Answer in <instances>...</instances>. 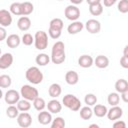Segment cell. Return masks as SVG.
I'll list each match as a JSON object with an SVG mask.
<instances>
[{"label": "cell", "mask_w": 128, "mask_h": 128, "mask_svg": "<svg viewBox=\"0 0 128 128\" xmlns=\"http://www.w3.org/2000/svg\"><path fill=\"white\" fill-rule=\"evenodd\" d=\"M66 59L65 45L62 41H57L51 50V61L54 64H62Z\"/></svg>", "instance_id": "cell-1"}, {"label": "cell", "mask_w": 128, "mask_h": 128, "mask_svg": "<svg viewBox=\"0 0 128 128\" xmlns=\"http://www.w3.org/2000/svg\"><path fill=\"white\" fill-rule=\"evenodd\" d=\"M25 77H26V80L29 81L30 83L34 84V85H37V84H40L42 81H43V73L40 71V69L36 66H32V67H29L27 70H26V73H25Z\"/></svg>", "instance_id": "cell-2"}, {"label": "cell", "mask_w": 128, "mask_h": 128, "mask_svg": "<svg viewBox=\"0 0 128 128\" xmlns=\"http://www.w3.org/2000/svg\"><path fill=\"white\" fill-rule=\"evenodd\" d=\"M62 102H63L65 107H67L68 109H70L72 111H78L81 108V101L73 94L65 95L63 97Z\"/></svg>", "instance_id": "cell-3"}, {"label": "cell", "mask_w": 128, "mask_h": 128, "mask_svg": "<svg viewBox=\"0 0 128 128\" xmlns=\"http://www.w3.org/2000/svg\"><path fill=\"white\" fill-rule=\"evenodd\" d=\"M34 45L38 50H44L48 46V35L45 31H37L34 35Z\"/></svg>", "instance_id": "cell-4"}, {"label": "cell", "mask_w": 128, "mask_h": 128, "mask_svg": "<svg viewBox=\"0 0 128 128\" xmlns=\"http://www.w3.org/2000/svg\"><path fill=\"white\" fill-rule=\"evenodd\" d=\"M20 94L24 99H27L29 101H34L37 97H39L38 90L32 85H23L21 87Z\"/></svg>", "instance_id": "cell-5"}, {"label": "cell", "mask_w": 128, "mask_h": 128, "mask_svg": "<svg viewBox=\"0 0 128 128\" xmlns=\"http://www.w3.org/2000/svg\"><path fill=\"white\" fill-rule=\"evenodd\" d=\"M65 17L70 21H76L80 17V10L76 5H69L64 11Z\"/></svg>", "instance_id": "cell-6"}, {"label": "cell", "mask_w": 128, "mask_h": 128, "mask_svg": "<svg viewBox=\"0 0 128 128\" xmlns=\"http://www.w3.org/2000/svg\"><path fill=\"white\" fill-rule=\"evenodd\" d=\"M20 96H21V94L18 91L14 90V89H10L5 93L4 100H5V102L7 104L13 105V104H17L18 103V101L20 100Z\"/></svg>", "instance_id": "cell-7"}, {"label": "cell", "mask_w": 128, "mask_h": 128, "mask_svg": "<svg viewBox=\"0 0 128 128\" xmlns=\"http://www.w3.org/2000/svg\"><path fill=\"white\" fill-rule=\"evenodd\" d=\"M17 123L20 127L27 128L32 124V117L27 112H21L17 117Z\"/></svg>", "instance_id": "cell-8"}, {"label": "cell", "mask_w": 128, "mask_h": 128, "mask_svg": "<svg viewBox=\"0 0 128 128\" xmlns=\"http://www.w3.org/2000/svg\"><path fill=\"white\" fill-rule=\"evenodd\" d=\"M86 30L91 34H97L101 30V24L96 19H89L85 23Z\"/></svg>", "instance_id": "cell-9"}, {"label": "cell", "mask_w": 128, "mask_h": 128, "mask_svg": "<svg viewBox=\"0 0 128 128\" xmlns=\"http://www.w3.org/2000/svg\"><path fill=\"white\" fill-rule=\"evenodd\" d=\"M12 23L11 12L5 9L0 10V25L2 27H9Z\"/></svg>", "instance_id": "cell-10"}, {"label": "cell", "mask_w": 128, "mask_h": 128, "mask_svg": "<svg viewBox=\"0 0 128 128\" xmlns=\"http://www.w3.org/2000/svg\"><path fill=\"white\" fill-rule=\"evenodd\" d=\"M123 115V110L121 107H119L118 105L116 106H112L111 109L108 110L107 112V117L109 120H117V119H120Z\"/></svg>", "instance_id": "cell-11"}, {"label": "cell", "mask_w": 128, "mask_h": 128, "mask_svg": "<svg viewBox=\"0 0 128 128\" xmlns=\"http://www.w3.org/2000/svg\"><path fill=\"white\" fill-rule=\"evenodd\" d=\"M13 63V55L11 53H4L0 57V69H7Z\"/></svg>", "instance_id": "cell-12"}, {"label": "cell", "mask_w": 128, "mask_h": 128, "mask_svg": "<svg viewBox=\"0 0 128 128\" xmlns=\"http://www.w3.org/2000/svg\"><path fill=\"white\" fill-rule=\"evenodd\" d=\"M37 119H38V122L42 125H48L52 122V115H51V112L49 111H40L38 116H37Z\"/></svg>", "instance_id": "cell-13"}, {"label": "cell", "mask_w": 128, "mask_h": 128, "mask_svg": "<svg viewBox=\"0 0 128 128\" xmlns=\"http://www.w3.org/2000/svg\"><path fill=\"white\" fill-rule=\"evenodd\" d=\"M21 42H22V40H21V38L19 37V35H17V34H11V35H9V36L7 37V39H6V44H7V46H8L9 48H12V49L18 47Z\"/></svg>", "instance_id": "cell-14"}, {"label": "cell", "mask_w": 128, "mask_h": 128, "mask_svg": "<svg viewBox=\"0 0 128 128\" xmlns=\"http://www.w3.org/2000/svg\"><path fill=\"white\" fill-rule=\"evenodd\" d=\"M78 64L79 66H81L82 68H89L94 64V59L90 56V55H82L79 57L78 59Z\"/></svg>", "instance_id": "cell-15"}, {"label": "cell", "mask_w": 128, "mask_h": 128, "mask_svg": "<svg viewBox=\"0 0 128 128\" xmlns=\"http://www.w3.org/2000/svg\"><path fill=\"white\" fill-rule=\"evenodd\" d=\"M17 26L21 31H27L31 27V20L27 16H22L17 21Z\"/></svg>", "instance_id": "cell-16"}, {"label": "cell", "mask_w": 128, "mask_h": 128, "mask_svg": "<svg viewBox=\"0 0 128 128\" xmlns=\"http://www.w3.org/2000/svg\"><path fill=\"white\" fill-rule=\"evenodd\" d=\"M83 28H84V24L76 20V21H73L71 24H69V26L67 27V31L69 34H77L81 32Z\"/></svg>", "instance_id": "cell-17"}, {"label": "cell", "mask_w": 128, "mask_h": 128, "mask_svg": "<svg viewBox=\"0 0 128 128\" xmlns=\"http://www.w3.org/2000/svg\"><path fill=\"white\" fill-rule=\"evenodd\" d=\"M47 109L48 111H50L51 113H54V114H57L59 113L61 110H62V104L56 100V99H53V100H50L47 104Z\"/></svg>", "instance_id": "cell-18"}, {"label": "cell", "mask_w": 128, "mask_h": 128, "mask_svg": "<svg viewBox=\"0 0 128 128\" xmlns=\"http://www.w3.org/2000/svg\"><path fill=\"white\" fill-rule=\"evenodd\" d=\"M65 81L67 84L69 85H75L78 83L79 81V75L77 72L71 70V71H68L66 74H65Z\"/></svg>", "instance_id": "cell-19"}, {"label": "cell", "mask_w": 128, "mask_h": 128, "mask_svg": "<svg viewBox=\"0 0 128 128\" xmlns=\"http://www.w3.org/2000/svg\"><path fill=\"white\" fill-rule=\"evenodd\" d=\"M62 93V88L58 83H53L48 88V94L52 98H57Z\"/></svg>", "instance_id": "cell-20"}, {"label": "cell", "mask_w": 128, "mask_h": 128, "mask_svg": "<svg viewBox=\"0 0 128 128\" xmlns=\"http://www.w3.org/2000/svg\"><path fill=\"white\" fill-rule=\"evenodd\" d=\"M94 64L96 65V67L100 68V69H104L106 67H108L109 65V59L107 56L104 55H98L95 60H94Z\"/></svg>", "instance_id": "cell-21"}, {"label": "cell", "mask_w": 128, "mask_h": 128, "mask_svg": "<svg viewBox=\"0 0 128 128\" xmlns=\"http://www.w3.org/2000/svg\"><path fill=\"white\" fill-rule=\"evenodd\" d=\"M107 112H108V109H107L106 106H104V105H102V104H95V105H94L93 113H94L97 117H99V118L104 117V116L107 115Z\"/></svg>", "instance_id": "cell-22"}, {"label": "cell", "mask_w": 128, "mask_h": 128, "mask_svg": "<svg viewBox=\"0 0 128 128\" xmlns=\"http://www.w3.org/2000/svg\"><path fill=\"white\" fill-rule=\"evenodd\" d=\"M50 60H51V58L45 53H40L35 58V61L39 66H46L47 64H49Z\"/></svg>", "instance_id": "cell-23"}, {"label": "cell", "mask_w": 128, "mask_h": 128, "mask_svg": "<svg viewBox=\"0 0 128 128\" xmlns=\"http://www.w3.org/2000/svg\"><path fill=\"white\" fill-rule=\"evenodd\" d=\"M128 89V82L125 79H118L115 82V90L118 93H123Z\"/></svg>", "instance_id": "cell-24"}, {"label": "cell", "mask_w": 128, "mask_h": 128, "mask_svg": "<svg viewBox=\"0 0 128 128\" xmlns=\"http://www.w3.org/2000/svg\"><path fill=\"white\" fill-rule=\"evenodd\" d=\"M94 113H93V110L87 105V106H85V107H82L81 109H80V117L83 119V120H89L91 117H92V115H93Z\"/></svg>", "instance_id": "cell-25"}, {"label": "cell", "mask_w": 128, "mask_h": 128, "mask_svg": "<svg viewBox=\"0 0 128 128\" xmlns=\"http://www.w3.org/2000/svg\"><path fill=\"white\" fill-rule=\"evenodd\" d=\"M89 12L93 16H99L103 13V5L101 3L95 5H89Z\"/></svg>", "instance_id": "cell-26"}, {"label": "cell", "mask_w": 128, "mask_h": 128, "mask_svg": "<svg viewBox=\"0 0 128 128\" xmlns=\"http://www.w3.org/2000/svg\"><path fill=\"white\" fill-rule=\"evenodd\" d=\"M120 101V96L118 94V92H112L108 95L107 97V102L108 104H110L111 106H116L119 104Z\"/></svg>", "instance_id": "cell-27"}, {"label": "cell", "mask_w": 128, "mask_h": 128, "mask_svg": "<svg viewBox=\"0 0 128 128\" xmlns=\"http://www.w3.org/2000/svg\"><path fill=\"white\" fill-rule=\"evenodd\" d=\"M17 107H18V109H19L21 112H27V111L30 110V108H31V103H30L29 100L23 98V100H19V101H18Z\"/></svg>", "instance_id": "cell-28"}, {"label": "cell", "mask_w": 128, "mask_h": 128, "mask_svg": "<svg viewBox=\"0 0 128 128\" xmlns=\"http://www.w3.org/2000/svg\"><path fill=\"white\" fill-rule=\"evenodd\" d=\"M19 111H20V110L18 109V107H17V106H14V104H13V105L8 106V108L6 109V115H7L9 118H11V119L17 118L18 115H19Z\"/></svg>", "instance_id": "cell-29"}, {"label": "cell", "mask_w": 128, "mask_h": 128, "mask_svg": "<svg viewBox=\"0 0 128 128\" xmlns=\"http://www.w3.org/2000/svg\"><path fill=\"white\" fill-rule=\"evenodd\" d=\"M34 10V6L31 2H23L22 3V16H27L30 15Z\"/></svg>", "instance_id": "cell-30"}, {"label": "cell", "mask_w": 128, "mask_h": 128, "mask_svg": "<svg viewBox=\"0 0 128 128\" xmlns=\"http://www.w3.org/2000/svg\"><path fill=\"white\" fill-rule=\"evenodd\" d=\"M63 26H64V23L60 18H54L49 23V28L56 29V30H61L62 31Z\"/></svg>", "instance_id": "cell-31"}, {"label": "cell", "mask_w": 128, "mask_h": 128, "mask_svg": "<svg viewBox=\"0 0 128 128\" xmlns=\"http://www.w3.org/2000/svg\"><path fill=\"white\" fill-rule=\"evenodd\" d=\"M12 84V79L9 75L3 74L0 76V87L1 88H8Z\"/></svg>", "instance_id": "cell-32"}, {"label": "cell", "mask_w": 128, "mask_h": 128, "mask_svg": "<svg viewBox=\"0 0 128 128\" xmlns=\"http://www.w3.org/2000/svg\"><path fill=\"white\" fill-rule=\"evenodd\" d=\"M10 12L14 15H22V3L14 2L10 5Z\"/></svg>", "instance_id": "cell-33"}, {"label": "cell", "mask_w": 128, "mask_h": 128, "mask_svg": "<svg viewBox=\"0 0 128 128\" xmlns=\"http://www.w3.org/2000/svg\"><path fill=\"white\" fill-rule=\"evenodd\" d=\"M33 106L37 111H42L44 110V108L47 106L45 103V100L41 97H37L34 101H33Z\"/></svg>", "instance_id": "cell-34"}, {"label": "cell", "mask_w": 128, "mask_h": 128, "mask_svg": "<svg viewBox=\"0 0 128 128\" xmlns=\"http://www.w3.org/2000/svg\"><path fill=\"white\" fill-rule=\"evenodd\" d=\"M84 101H85V104H87L88 106H94L97 103V97L93 93H89L85 95Z\"/></svg>", "instance_id": "cell-35"}, {"label": "cell", "mask_w": 128, "mask_h": 128, "mask_svg": "<svg viewBox=\"0 0 128 128\" xmlns=\"http://www.w3.org/2000/svg\"><path fill=\"white\" fill-rule=\"evenodd\" d=\"M65 125H66L65 120L62 117H56L51 122V127L52 128H64Z\"/></svg>", "instance_id": "cell-36"}, {"label": "cell", "mask_w": 128, "mask_h": 128, "mask_svg": "<svg viewBox=\"0 0 128 128\" xmlns=\"http://www.w3.org/2000/svg\"><path fill=\"white\" fill-rule=\"evenodd\" d=\"M21 40H22V43L26 46H30V45H32V43H34V37L30 33H25L22 36Z\"/></svg>", "instance_id": "cell-37"}, {"label": "cell", "mask_w": 128, "mask_h": 128, "mask_svg": "<svg viewBox=\"0 0 128 128\" xmlns=\"http://www.w3.org/2000/svg\"><path fill=\"white\" fill-rule=\"evenodd\" d=\"M118 11L121 13H127L128 12V0H120L118 3Z\"/></svg>", "instance_id": "cell-38"}, {"label": "cell", "mask_w": 128, "mask_h": 128, "mask_svg": "<svg viewBox=\"0 0 128 128\" xmlns=\"http://www.w3.org/2000/svg\"><path fill=\"white\" fill-rule=\"evenodd\" d=\"M48 34L52 39H58L61 36V30H56V29H52L49 28L48 30Z\"/></svg>", "instance_id": "cell-39"}, {"label": "cell", "mask_w": 128, "mask_h": 128, "mask_svg": "<svg viewBox=\"0 0 128 128\" xmlns=\"http://www.w3.org/2000/svg\"><path fill=\"white\" fill-rule=\"evenodd\" d=\"M120 65H121V67H123L125 69H128V57L127 56L123 55L121 57V59H120Z\"/></svg>", "instance_id": "cell-40"}, {"label": "cell", "mask_w": 128, "mask_h": 128, "mask_svg": "<svg viewBox=\"0 0 128 128\" xmlns=\"http://www.w3.org/2000/svg\"><path fill=\"white\" fill-rule=\"evenodd\" d=\"M113 127H115V128H125V127H126V123H125L124 121L118 120V121L114 122V124H113Z\"/></svg>", "instance_id": "cell-41"}, {"label": "cell", "mask_w": 128, "mask_h": 128, "mask_svg": "<svg viewBox=\"0 0 128 128\" xmlns=\"http://www.w3.org/2000/svg\"><path fill=\"white\" fill-rule=\"evenodd\" d=\"M6 38V30L5 27H0V41H3Z\"/></svg>", "instance_id": "cell-42"}, {"label": "cell", "mask_w": 128, "mask_h": 128, "mask_svg": "<svg viewBox=\"0 0 128 128\" xmlns=\"http://www.w3.org/2000/svg\"><path fill=\"white\" fill-rule=\"evenodd\" d=\"M116 2H117V0H103V3H104V6L105 7H111Z\"/></svg>", "instance_id": "cell-43"}, {"label": "cell", "mask_w": 128, "mask_h": 128, "mask_svg": "<svg viewBox=\"0 0 128 128\" xmlns=\"http://www.w3.org/2000/svg\"><path fill=\"white\" fill-rule=\"evenodd\" d=\"M121 98L125 103H128V89L124 91L123 93H121Z\"/></svg>", "instance_id": "cell-44"}, {"label": "cell", "mask_w": 128, "mask_h": 128, "mask_svg": "<svg viewBox=\"0 0 128 128\" xmlns=\"http://www.w3.org/2000/svg\"><path fill=\"white\" fill-rule=\"evenodd\" d=\"M86 2L88 3V5H95V4L101 3V0H86Z\"/></svg>", "instance_id": "cell-45"}, {"label": "cell", "mask_w": 128, "mask_h": 128, "mask_svg": "<svg viewBox=\"0 0 128 128\" xmlns=\"http://www.w3.org/2000/svg\"><path fill=\"white\" fill-rule=\"evenodd\" d=\"M69 1L74 5H78V4H81L83 2V0H69Z\"/></svg>", "instance_id": "cell-46"}, {"label": "cell", "mask_w": 128, "mask_h": 128, "mask_svg": "<svg viewBox=\"0 0 128 128\" xmlns=\"http://www.w3.org/2000/svg\"><path fill=\"white\" fill-rule=\"evenodd\" d=\"M123 55H125V56L128 57V45H126L124 47V49H123Z\"/></svg>", "instance_id": "cell-47"}, {"label": "cell", "mask_w": 128, "mask_h": 128, "mask_svg": "<svg viewBox=\"0 0 128 128\" xmlns=\"http://www.w3.org/2000/svg\"><path fill=\"white\" fill-rule=\"evenodd\" d=\"M89 127H96V128H98V127H99V126H98V125H97V124H91V125H90V126H89Z\"/></svg>", "instance_id": "cell-48"}, {"label": "cell", "mask_w": 128, "mask_h": 128, "mask_svg": "<svg viewBox=\"0 0 128 128\" xmlns=\"http://www.w3.org/2000/svg\"><path fill=\"white\" fill-rule=\"evenodd\" d=\"M58 1H62V0H58Z\"/></svg>", "instance_id": "cell-49"}]
</instances>
